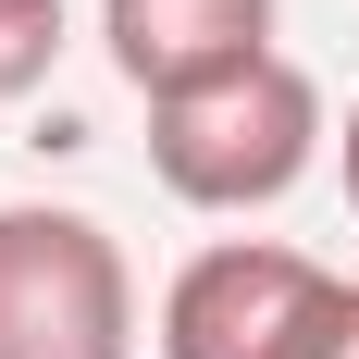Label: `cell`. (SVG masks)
Segmentation results:
<instances>
[{
    "mask_svg": "<svg viewBox=\"0 0 359 359\" xmlns=\"http://www.w3.org/2000/svg\"><path fill=\"white\" fill-rule=\"evenodd\" d=\"M0 359H137V273L100 211H0Z\"/></svg>",
    "mask_w": 359,
    "mask_h": 359,
    "instance_id": "2",
    "label": "cell"
},
{
    "mask_svg": "<svg viewBox=\"0 0 359 359\" xmlns=\"http://www.w3.org/2000/svg\"><path fill=\"white\" fill-rule=\"evenodd\" d=\"M100 37L137 100H186L211 74L273 62V0H100Z\"/></svg>",
    "mask_w": 359,
    "mask_h": 359,
    "instance_id": "3",
    "label": "cell"
},
{
    "mask_svg": "<svg viewBox=\"0 0 359 359\" xmlns=\"http://www.w3.org/2000/svg\"><path fill=\"white\" fill-rule=\"evenodd\" d=\"M50 62H62V0H0V100L50 87Z\"/></svg>",
    "mask_w": 359,
    "mask_h": 359,
    "instance_id": "5",
    "label": "cell"
},
{
    "mask_svg": "<svg viewBox=\"0 0 359 359\" xmlns=\"http://www.w3.org/2000/svg\"><path fill=\"white\" fill-rule=\"evenodd\" d=\"M323 87L273 50L248 74H211L186 100H149V174L174 186L186 211H273L310 161H323Z\"/></svg>",
    "mask_w": 359,
    "mask_h": 359,
    "instance_id": "1",
    "label": "cell"
},
{
    "mask_svg": "<svg viewBox=\"0 0 359 359\" xmlns=\"http://www.w3.org/2000/svg\"><path fill=\"white\" fill-rule=\"evenodd\" d=\"M273 359H359V285L347 273H323V285L297 297V323L273 334Z\"/></svg>",
    "mask_w": 359,
    "mask_h": 359,
    "instance_id": "4",
    "label": "cell"
},
{
    "mask_svg": "<svg viewBox=\"0 0 359 359\" xmlns=\"http://www.w3.org/2000/svg\"><path fill=\"white\" fill-rule=\"evenodd\" d=\"M347 211H359V100H347Z\"/></svg>",
    "mask_w": 359,
    "mask_h": 359,
    "instance_id": "6",
    "label": "cell"
}]
</instances>
